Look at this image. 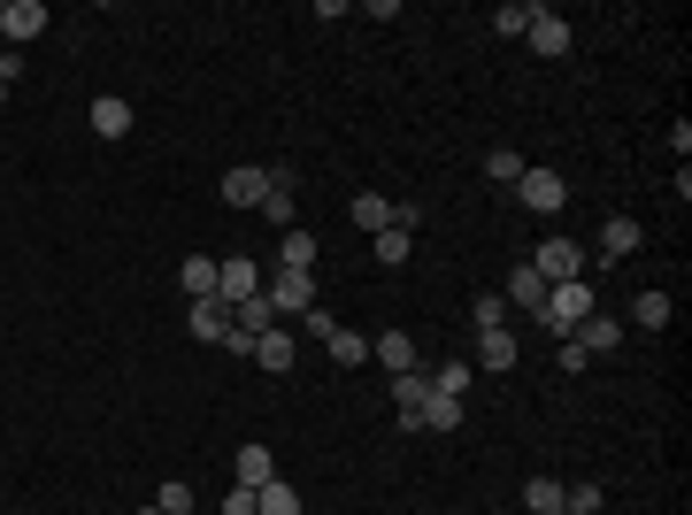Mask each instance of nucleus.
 Segmentation results:
<instances>
[{"mask_svg": "<svg viewBox=\"0 0 692 515\" xmlns=\"http://www.w3.org/2000/svg\"><path fill=\"white\" fill-rule=\"evenodd\" d=\"M600 301H593V285L585 277H569V285H546V308H538V332H554V339H569L585 316H593Z\"/></svg>", "mask_w": 692, "mask_h": 515, "instance_id": "1", "label": "nucleus"}, {"mask_svg": "<svg viewBox=\"0 0 692 515\" xmlns=\"http://www.w3.org/2000/svg\"><path fill=\"white\" fill-rule=\"evenodd\" d=\"M262 301H270V316H308L316 308V270H262Z\"/></svg>", "mask_w": 692, "mask_h": 515, "instance_id": "2", "label": "nucleus"}, {"mask_svg": "<svg viewBox=\"0 0 692 515\" xmlns=\"http://www.w3.org/2000/svg\"><path fill=\"white\" fill-rule=\"evenodd\" d=\"M531 270H538V285H569V277H585V246L562 239V231H546L538 254H531Z\"/></svg>", "mask_w": 692, "mask_h": 515, "instance_id": "3", "label": "nucleus"}, {"mask_svg": "<svg viewBox=\"0 0 692 515\" xmlns=\"http://www.w3.org/2000/svg\"><path fill=\"white\" fill-rule=\"evenodd\" d=\"M254 293H262V262H247V254L216 262V301H223V308H247Z\"/></svg>", "mask_w": 692, "mask_h": 515, "instance_id": "4", "label": "nucleus"}, {"mask_svg": "<svg viewBox=\"0 0 692 515\" xmlns=\"http://www.w3.org/2000/svg\"><path fill=\"white\" fill-rule=\"evenodd\" d=\"M516 200L531 208V216H554V208L569 200V185H562L554 170H523V177H516Z\"/></svg>", "mask_w": 692, "mask_h": 515, "instance_id": "5", "label": "nucleus"}, {"mask_svg": "<svg viewBox=\"0 0 692 515\" xmlns=\"http://www.w3.org/2000/svg\"><path fill=\"white\" fill-rule=\"evenodd\" d=\"M39 31H46V8H39V0H8V8H0V39H8V46H31Z\"/></svg>", "mask_w": 692, "mask_h": 515, "instance_id": "6", "label": "nucleus"}, {"mask_svg": "<svg viewBox=\"0 0 692 515\" xmlns=\"http://www.w3.org/2000/svg\"><path fill=\"white\" fill-rule=\"evenodd\" d=\"M423 400H431V377H423V369H400V377H392V408H400L408 431H423Z\"/></svg>", "mask_w": 692, "mask_h": 515, "instance_id": "7", "label": "nucleus"}, {"mask_svg": "<svg viewBox=\"0 0 692 515\" xmlns=\"http://www.w3.org/2000/svg\"><path fill=\"white\" fill-rule=\"evenodd\" d=\"M523 39H531V54H546V62H562V54H569V23H562L554 8H538Z\"/></svg>", "mask_w": 692, "mask_h": 515, "instance_id": "8", "label": "nucleus"}, {"mask_svg": "<svg viewBox=\"0 0 692 515\" xmlns=\"http://www.w3.org/2000/svg\"><path fill=\"white\" fill-rule=\"evenodd\" d=\"M569 339L585 346V354H616V346H623V324H616L608 308H593V316H585V324H577Z\"/></svg>", "mask_w": 692, "mask_h": 515, "instance_id": "9", "label": "nucleus"}, {"mask_svg": "<svg viewBox=\"0 0 692 515\" xmlns=\"http://www.w3.org/2000/svg\"><path fill=\"white\" fill-rule=\"evenodd\" d=\"M346 216H354V231H369V239H377V231H392L400 200H385V192H354V208H346Z\"/></svg>", "mask_w": 692, "mask_h": 515, "instance_id": "10", "label": "nucleus"}, {"mask_svg": "<svg viewBox=\"0 0 692 515\" xmlns=\"http://www.w3.org/2000/svg\"><path fill=\"white\" fill-rule=\"evenodd\" d=\"M501 301H508V308H523V316H538V308H546V285H538V270H531V262H523V270H508Z\"/></svg>", "mask_w": 692, "mask_h": 515, "instance_id": "11", "label": "nucleus"}, {"mask_svg": "<svg viewBox=\"0 0 692 515\" xmlns=\"http://www.w3.org/2000/svg\"><path fill=\"white\" fill-rule=\"evenodd\" d=\"M223 200H231V208H262V200H270V170H231L223 177Z\"/></svg>", "mask_w": 692, "mask_h": 515, "instance_id": "12", "label": "nucleus"}, {"mask_svg": "<svg viewBox=\"0 0 692 515\" xmlns=\"http://www.w3.org/2000/svg\"><path fill=\"white\" fill-rule=\"evenodd\" d=\"M639 239H647V231H639V216H608L600 254H608V262H623V254H639Z\"/></svg>", "mask_w": 692, "mask_h": 515, "instance_id": "13", "label": "nucleus"}, {"mask_svg": "<svg viewBox=\"0 0 692 515\" xmlns=\"http://www.w3.org/2000/svg\"><path fill=\"white\" fill-rule=\"evenodd\" d=\"M231 470H239V485H247V493H262V485L277 477V462H270V446H239V454H231Z\"/></svg>", "mask_w": 692, "mask_h": 515, "instance_id": "14", "label": "nucleus"}, {"mask_svg": "<svg viewBox=\"0 0 692 515\" xmlns=\"http://www.w3.org/2000/svg\"><path fill=\"white\" fill-rule=\"evenodd\" d=\"M470 369H516V332H478V361Z\"/></svg>", "mask_w": 692, "mask_h": 515, "instance_id": "15", "label": "nucleus"}, {"mask_svg": "<svg viewBox=\"0 0 692 515\" xmlns=\"http://www.w3.org/2000/svg\"><path fill=\"white\" fill-rule=\"evenodd\" d=\"M93 132H101V139H124V132H132V101L101 93V101H93Z\"/></svg>", "mask_w": 692, "mask_h": 515, "instance_id": "16", "label": "nucleus"}, {"mask_svg": "<svg viewBox=\"0 0 692 515\" xmlns=\"http://www.w3.org/2000/svg\"><path fill=\"white\" fill-rule=\"evenodd\" d=\"M277 270H316V231L293 223V231L277 239Z\"/></svg>", "mask_w": 692, "mask_h": 515, "instance_id": "17", "label": "nucleus"}, {"mask_svg": "<svg viewBox=\"0 0 692 515\" xmlns=\"http://www.w3.org/2000/svg\"><path fill=\"white\" fill-rule=\"evenodd\" d=\"M223 332H231V308H223V301H192V339L223 346Z\"/></svg>", "mask_w": 692, "mask_h": 515, "instance_id": "18", "label": "nucleus"}, {"mask_svg": "<svg viewBox=\"0 0 692 515\" xmlns=\"http://www.w3.org/2000/svg\"><path fill=\"white\" fill-rule=\"evenodd\" d=\"M377 361H385L392 377H400V369H423V354H416V339H408V332H385V339H377Z\"/></svg>", "mask_w": 692, "mask_h": 515, "instance_id": "19", "label": "nucleus"}, {"mask_svg": "<svg viewBox=\"0 0 692 515\" xmlns=\"http://www.w3.org/2000/svg\"><path fill=\"white\" fill-rule=\"evenodd\" d=\"M177 277H185V301H216V262H208V254H185Z\"/></svg>", "mask_w": 692, "mask_h": 515, "instance_id": "20", "label": "nucleus"}, {"mask_svg": "<svg viewBox=\"0 0 692 515\" xmlns=\"http://www.w3.org/2000/svg\"><path fill=\"white\" fill-rule=\"evenodd\" d=\"M254 361H262L270 377H277V369H293V332H262V339H254Z\"/></svg>", "mask_w": 692, "mask_h": 515, "instance_id": "21", "label": "nucleus"}, {"mask_svg": "<svg viewBox=\"0 0 692 515\" xmlns=\"http://www.w3.org/2000/svg\"><path fill=\"white\" fill-rule=\"evenodd\" d=\"M254 515H301V493H293L285 477H270V485L254 493Z\"/></svg>", "mask_w": 692, "mask_h": 515, "instance_id": "22", "label": "nucleus"}, {"mask_svg": "<svg viewBox=\"0 0 692 515\" xmlns=\"http://www.w3.org/2000/svg\"><path fill=\"white\" fill-rule=\"evenodd\" d=\"M562 493H569V485H554V477H531V485H523V508H531V515H562Z\"/></svg>", "mask_w": 692, "mask_h": 515, "instance_id": "23", "label": "nucleus"}, {"mask_svg": "<svg viewBox=\"0 0 692 515\" xmlns=\"http://www.w3.org/2000/svg\"><path fill=\"white\" fill-rule=\"evenodd\" d=\"M324 346H332V361H339V369H361V361H369V339H361V332H346V324Z\"/></svg>", "mask_w": 692, "mask_h": 515, "instance_id": "24", "label": "nucleus"}, {"mask_svg": "<svg viewBox=\"0 0 692 515\" xmlns=\"http://www.w3.org/2000/svg\"><path fill=\"white\" fill-rule=\"evenodd\" d=\"M369 246H377V262H385V270H400V262H408V246H416V231H400V223H392V231H377Z\"/></svg>", "mask_w": 692, "mask_h": 515, "instance_id": "25", "label": "nucleus"}, {"mask_svg": "<svg viewBox=\"0 0 692 515\" xmlns=\"http://www.w3.org/2000/svg\"><path fill=\"white\" fill-rule=\"evenodd\" d=\"M631 324H639V332H662V324H670V293H639V301H631Z\"/></svg>", "mask_w": 692, "mask_h": 515, "instance_id": "26", "label": "nucleus"}, {"mask_svg": "<svg viewBox=\"0 0 692 515\" xmlns=\"http://www.w3.org/2000/svg\"><path fill=\"white\" fill-rule=\"evenodd\" d=\"M454 423H462V400L454 392H431L423 400V431H454Z\"/></svg>", "mask_w": 692, "mask_h": 515, "instance_id": "27", "label": "nucleus"}, {"mask_svg": "<svg viewBox=\"0 0 692 515\" xmlns=\"http://www.w3.org/2000/svg\"><path fill=\"white\" fill-rule=\"evenodd\" d=\"M531 15H538L531 0H508V8H493V31H501V39H523V31H531Z\"/></svg>", "mask_w": 692, "mask_h": 515, "instance_id": "28", "label": "nucleus"}, {"mask_svg": "<svg viewBox=\"0 0 692 515\" xmlns=\"http://www.w3.org/2000/svg\"><path fill=\"white\" fill-rule=\"evenodd\" d=\"M523 170H531V162H523L516 147H493V155H485V177H493V185H516Z\"/></svg>", "mask_w": 692, "mask_h": 515, "instance_id": "29", "label": "nucleus"}, {"mask_svg": "<svg viewBox=\"0 0 692 515\" xmlns=\"http://www.w3.org/2000/svg\"><path fill=\"white\" fill-rule=\"evenodd\" d=\"M508 316H516V308H508L501 293H478V332H508Z\"/></svg>", "mask_w": 692, "mask_h": 515, "instance_id": "30", "label": "nucleus"}, {"mask_svg": "<svg viewBox=\"0 0 692 515\" xmlns=\"http://www.w3.org/2000/svg\"><path fill=\"white\" fill-rule=\"evenodd\" d=\"M470 377H478V369H470V361H447V369H439V385H431V392H454V400H470Z\"/></svg>", "mask_w": 692, "mask_h": 515, "instance_id": "31", "label": "nucleus"}, {"mask_svg": "<svg viewBox=\"0 0 692 515\" xmlns=\"http://www.w3.org/2000/svg\"><path fill=\"white\" fill-rule=\"evenodd\" d=\"M155 508H162V515H192V485H185V477H170V485L155 493Z\"/></svg>", "mask_w": 692, "mask_h": 515, "instance_id": "32", "label": "nucleus"}, {"mask_svg": "<svg viewBox=\"0 0 692 515\" xmlns=\"http://www.w3.org/2000/svg\"><path fill=\"white\" fill-rule=\"evenodd\" d=\"M223 515H254V493H247V485H231V493H223Z\"/></svg>", "mask_w": 692, "mask_h": 515, "instance_id": "33", "label": "nucleus"}, {"mask_svg": "<svg viewBox=\"0 0 692 515\" xmlns=\"http://www.w3.org/2000/svg\"><path fill=\"white\" fill-rule=\"evenodd\" d=\"M0 108H8V85H0Z\"/></svg>", "mask_w": 692, "mask_h": 515, "instance_id": "34", "label": "nucleus"}, {"mask_svg": "<svg viewBox=\"0 0 692 515\" xmlns=\"http://www.w3.org/2000/svg\"><path fill=\"white\" fill-rule=\"evenodd\" d=\"M139 515H162V508H139Z\"/></svg>", "mask_w": 692, "mask_h": 515, "instance_id": "35", "label": "nucleus"}]
</instances>
